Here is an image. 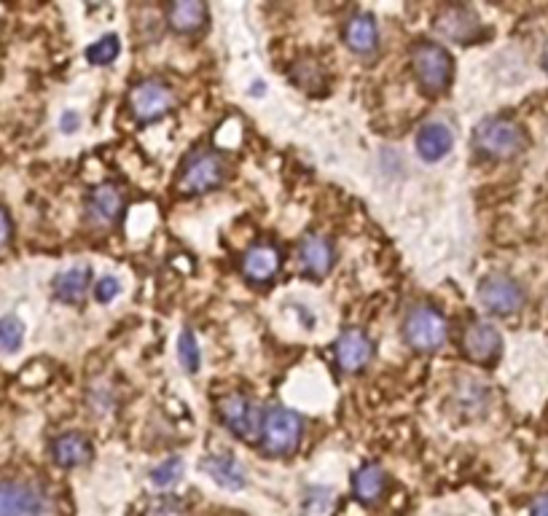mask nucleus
I'll list each match as a JSON object with an SVG mask.
<instances>
[{"label":"nucleus","instance_id":"nucleus-11","mask_svg":"<svg viewBox=\"0 0 548 516\" xmlns=\"http://www.w3.org/2000/svg\"><path fill=\"white\" fill-rule=\"evenodd\" d=\"M124 205H127V194L119 183H100L86 197V221L97 229H111L119 224Z\"/></svg>","mask_w":548,"mask_h":516},{"label":"nucleus","instance_id":"nucleus-24","mask_svg":"<svg viewBox=\"0 0 548 516\" xmlns=\"http://www.w3.org/2000/svg\"><path fill=\"white\" fill-rule=\"evenodd\" d=\"M178 358L180 366L189 371V374H197L199 366H202V350H199L197 334L191 328H183L178 339Z\"/></svg>","mask_w":548,"mask_h":516},{"label":"nucleus","instance_id":"nucleus-21","mask_svg":"<svg viewBox=\"0 0 548 516\" xmlns=\"http://www.w3.org/2000/svg\"><path fill=\"white\" fill-rule=\"evenodd\" d=\"M92 288V269L86 267H70L65 272L54 277V299L62 301V304H78L84 301V296Z\"/></svg>","mask_w":548,"mask_h":516},{"label":"nucleus","instance_id":"nucleus-25","mask_svg":"<svg viewBox=\"0 0 548 516\" xmlns=\"http://www.w3.org/2000/svg\"><path fill=\"white\" fill-rule=\"evenodd\" d=\"M22 342H25V323L17 315H3L0 318V350L17 353Z\"/></svg>","mask_w":548,"mask_h":516},{"label":"nucleus","instance_id":"nucleus-26","mask_svg":"<svg viewBox=\"0 0 548 516\" xmlns=\"http://www.w3.org/2000/svg\"><path fill=\"white\" fill-rule=\"evenodd\" d=\"M121 54V43L119 35H103V38H97L89 49H86V60L92 62V65H111L116 57Z\"/></svg>","mask_w":548,"mask_h":516},{"label":"nucleus","instance_id":"nucleus-5","mask_svg":"<svg viewBox=\"0 0 548 516\" xmlns=\"http://www.w3.org/2000/svg\"><path fill=\"white\" fill-rule=\"evenodd\" d=\"M0 516H57V500L38 482L0 479Z\"/></svg>","mask_w":548,"mask_h":516},{"label":"nucleus","instance_id":"nucleus-34","mask_svg":"<svg viewBox=\"0 0 548 516\" xmlns=\"http://www.w3.org/2000/svg\"><path fill=\"white\" fill-rule=\"evenodd\" d=\"M256 95H264V81H256Z\"/></svg>","mask_w":548,"mask_h":516},{"label":"nucleus","instance_id":"nucleus-18","mask_svg":"<svg viewBox=\"0 0 548 516\" xmlns=\"http://www.w3.org/2000/svg\"><path fill=\"white\" fill-rule=\"evenodd\" d=\"M454 146V132L446 127L444 121H428L417 132V154L422 162L436 164L441 162Z\"/></svg>","mask_w":548,"mask_h":516},{"label":"nucleus","instance_id":"nucleus-2","mask_svg":"<svg viewBox=\"0 0 548 516\" xmlns=\"http://www.w3.org/2000/svg\"><path fill=\"white\" fill-rule=\"evenodd\" d=\"M229 178V159L215 148H197L183 159L175 189L186 197H199L207 191L221 189Z\"/></svg>","mask_w":548,"mask_h":516},{"label":"nucleus","instance_id":"nucleus-6","mask_svg":"<svg viewBox=\"0 0 548 516\" xmlns=\"http://www.w3.org/2000/svg\"><path fill=\"white\" fill-rule=\"evenodd\" d=\"M446 336H449V323L430 304L411 307L403 320V339L414 353H436L446 344Z\"/></svg>","mask_w":548,"mask_h":516},{"label":"nucleus","instance_id":"nucleus-20","mask_svg":"<svg viewBox=\"0 0 548 516\" xmlns=\"http://www.w3.org/2000/svg\"><path fill=\"white\" fill-rule=\"evenodd\" d=\"M95 455V449L89 444L84 433H62L57 439L52 441V460L60 468H81L92 460Z\"/></svg>","mask_w":548,"mask_h":516},{"label":"nucleus","instance_id":"nucleus-31","mask_svg":"<svg viewBox=\"0 0 548 516\" xmlns=\"http://www.w3.org/2000/svg\"><path fill=\"white\" fill-rule=\"evenodd\" d=\"M78 127H81V116H78L76 111L62 113V116H60V129H62V132H68V135H70V132H76Z\"/></svg>","mask_w":548,"mask_h":516},{"label":"nucleus","instance_id":"nucleus-8","mask_svg":"<svg viewBox=\"0 0 548 516\" xmlns=\"http://www.w3.org/2000/svg\"><path fill=\"white\" fill-rule=\"evenodd\" d=\"M476 296H479L481 307L495 318H511V315L522 310L524 301H527L522 285L508 275H487L479 283Z\"/></svg>","mask_w":548,"mask_h":516},{"label":"nucleus","instance_id":"nucleus-1","mask_svg":"<svg viewBox=\"0 0 548 516\" xmlns=\"http://www.w3.org/2000/svg\"><path fill=\"white\" fill-rule=\"evenodd\" d=\"M527 132L519 121L508 116H489L473 129V151L492 162L516 159L527 148Z\"/></svg>","mask_w":548,"mask_h":516},{"label":"nucleus","instance_id":"nucleus-29","mask_svg":"<svg viewBox=\"0 0 548 516\" xmlns=\"http://www.w3.org/2000/svg\"><path fill=\"white\" fill-rule=\"evenodd\" d=\"M119 293H121V283L116 280V277L108 275V277H100V280H97L95 299L100 301V304H111V301L116 299Z\"/></svg>","mask_w":548,"mask_h":516},{"label":"nucleus","instance_id":"nucleus-27","mask_svg":"<svg viewBox=\"0 0 548 516\" xmlns=\"http://www.w3.org/2000/svg\"><path fill=\"white\" fill-rule=\"evenodd\" d=\"M180 479H183V460H180V457H167L164 463H159L154 471H151V482H154L156 487H162V490L175 487Z\"/></svg>","mask_w":548,"mask_h":516},{"label":"nucleus","instance_id":"nucleus-9","mask_svg":"<svg viewBox=\"0 0 548 516\" xmlns=\"http://www.w3.org/2000/svg\"><path fill=\"white\" fill-rule=\"evenodd\" d=\"M433 30L438 33V38H444L449 43H460V46H473L487 35L484 22L471 6H446V9H441L433 19Z\"/></svg>","mask_w":548,"mask_h":516},{"label":"nucleus","instance_id":"nucleus-4","mask_svg":"<svg viewBox=\"0 0 548 516\" xmlns=\"http://www.w3.org/2000/svg\"><path fill=\"white\" fill-rule=\"evenodd\" d=\"M411 70L417 76V84L428 95H444L454 76L452 54L446 46L436 41H417L411 46Z\"/></svg>","mask_w":548,"mask_h":516},{"label":"nucleus","instance_id":"nucleus-23","mask_svg":"<svg viewBox=\"0 0 548 516\" xmlns=\"http://www.w3.org/2000/svg\"><path fill=\"white\" fill-rule=\"evenodd\" d=\"M291 81L304 92H320L328 84V73L315 57H301V60L293 62Z\"/></svg>","mask_w":548,"mask_h":516},{"label":"nucleus","instance_id":"nucleus-16","mask_svg":"<svg viewBox=\"0 0 548 516\" xmlns=\"http://www.w3.org/2000/svg\"><path fill=\"white\" fill-rule=\"evenodd\" d=\"M342 35H344V46H347L352 54H358V57H369V54L377 52V46H379L377 19L371 17V14H366V11H355L352 17H347Z\"/></svg>","mask_w":548,"mask_h":516},{"label":"nucleus","instance_id":"nucleus-22","mask_svg":"<svg viewBox=\"0 0 548 516\" xmlns=\"http://www.w3.org/2000/svg\"><path fill=\"white\" fill-rule=\"evenodd\" d=\"M199 468H202L218 487H223V490L234 492L245 487V471H242V465L237 463L232 455H210L199 463Z\"/></svg>","mask_w":548,"mask_h":516},{"label":"nucleus","instance_id":"nucleus-14","mask_svg":"<svg viewBox=\"0 0 548 516\" xmlns=\"http://www.w3.org/2000/svg\"><path fill=\"white\" fill-rule=\"evenodd\" d=\"M280 269H283V250L274 242H256L242 256V275L248 277L250 283H272L274 277L280 275Z\"/></svg>","mask_w":548,"mask_h":516},{"label":"nucleus","instance_id":"nucleus-15","mask_svg":"<svg viewBox=\"0 0 548 516\" xmlns=\"http://www.w3.org/2000/svg\"><path fill=\"white\" fill-rule=\"evenodd\" d=\"M336 363L342 366L344 371H363L374 361V342L366 331L360 328H347L336 339Z\"/></svg>","mask_w":548,"mask_h":516},{"label":"nucleus","instance_id":"nucleus-30","mask_svg":"<svg viewBox=\"0 0 548 516\" xmlns=\"http://www.w3.org/2000/svg\"><path fill=\"white\" fill-rule=\"evenodd\" d=\"M11 240V215L6 207H0V248H6Z\"/></svg>","mask_w":548,"mask_h":516},{"label":"nucleus","instance_id":"nucleus-17","mask_svg":"<svg viewBox=\"0 0 548 516\" xmlns=\"http://www.w3.org/2000/svg\"><path fill=\"white\" fill-rule=\"evenodd\" d=\"M164 19H167V25L175 33L194 35L207 25L210 9H207V3H202V0H178V3H170L164 9Z\"/></svg>","mask_w":548,"mask_h":516},{"label":"nucleus","instance_id":"nucleus-33","mask_svg":"<svg viewBox=\"0 0 548 516\" xmlns=\"http://www.w3.org/2000/svg\"><path fill=\"white\" fill-rule=\"evenodd\" d=\"M540 65H543V70L548 73V43H546V49H543V57H540Z\"/></svg>","mask_w":548,"mask_h":516},{"label":"nucleus","instance_id":"nucleus-10","mask_svg":"<svg viewBox=\"0 0 548 516\" xmlns=\"http://www.w3.org/2000/svg\"><path fill=\"white\" fill-rule=\"evenodd\" d=\"M218 417L237 439H250V436H258L264 412L245 393H229L218 401Z\"/></svg>","mask_w":548,"mask_h":516},{"label":"nucleus","instance_id":"nucleus-3","mask_svg":"<svg viewBox=\"0 0 548 516\" xmlns=\"http://www.w3.org/2000/svg\"><path fill=\"white\" fill-rule=\"evenodd\" d=\"M304 439V420L293 409L285 406H269L261 417V430H258V444L261 452L269 457H285L296 452Z\"/></svg>","mask_w":548,"mask_h":516},{"label":"nucleus","instance_id":"nucleus-32","mask_svg":"<svg viewBox=\"0 0 548 516\" xmlns=\"http://www.w3.org/2000/svg\"><path fill=\"white\" fill-rule=\"evenodd\" d=\"M530 516H548V492L546 495H540L530 508Z\"/></svg>","mask_w":548,"mask_h":516},{"label":"nucleus","instance_id":"nucleus-19","mask_svg":"<svg viewBox=\"0 0 548 516\" xmlns=\"http://www.w3.org/2000/svg\"><path fill=\"white\" fill-rule=\"evenodd\" d=\"M387 484H390V476L379 463L360 465L358 471L352 473V495L366 506H374L377 500L385 498Z\"/></svg>","mask_w":548,"mask_h":516},{"label":"nucleus","instance_id":"nucleus-13","mask_svg":"<svg viewBox=\"0 0 548 516\" xmlns=\"http://www.w3.org/2000/svg\"><path fill=\"white\" fill-rule=\"evenodd\" d=\"M296 258H299L301 275L312 277V280H323L336 264L334 242L323 237V234H307V237H301Z\"/></svg>","mask_w":548,"mask_h":516},{"label":"nucleus","instance_id":"nucleus-7","mask_svg":"<svg viewBox=\"0 0 548 516\" xmlns=\"http://www.w3.org/2000/svg\"><path fill=\"white\" fill-rule=\"evenodd\" d=\"M127 108L137 124H154L175 108V92L162 78H143L129 89Z\"/></svg>","mask_w":548,"mask_h":516},{"label":"nucleus","instance_id":"nucleus-28","mask_svg":"<svg viewBox=\"0 0 548 516\" xmlns=\"http://www.w3.org/2000/svg\"><path fill=\"white\" fill-rule=\"evenodd\" d=\"M143 516H189V511L183 506V500L175 495H156L148 500Z\"/></svg>","mask_w":548,"mask_h":516},{"label":"nucleus","instance_id":"nucleus-12","mask_svg":"<svg viewBox=\"0 0 548 516\" xmlns=\"http://www.w3.org/2000/svg\"><path fill=\"white\" fill-rule=\"evenodd\" d=\"M503 353V336L487 320H473L463 331V355L468 361L489 366Z\"/></svg>","mask_w":548,"mask_h":516}]
</instances>
